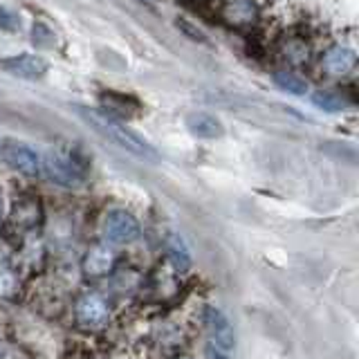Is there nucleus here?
<instances>
[{"label":"nucleus","instance_id":"nucleus-9","mask_svg":"<svg viewBox=\"0 0 359 359\" xmlns=\"http://www.w3.org/2000/svg\"><path fill=\"white\" fill-rule=\"evenodd\" d=\"M222 18L233 27H245L252 25V22L261 14V7H258L254 0H224L220 3Z\"/></svg>","mask_w":359,"mask_h":359},{"label":"nucleus","instance_id":"nucleus-19","mask_svg":"<svg viewBox=\"0 0 359 359\" xmlns=\"http://www.w3.org/2000/svg\"><path fill=\"white\" fill-rule=\"evenodd\" d=\"M3 213H5V200L0 196V222H3Z\"/></svg>","mask_w":359,"mask_h":359},{"label":"nucleus","instance_id":"nucleus-13","mask_svg":"<svg viewBox=\"0 0 359 359\" xmlns=\"http://www.w3.org/2000/svg\"><path fill=\"white\" fill-rule=\"evenodd\" d=\"M280 52H283V59L287 63H294V65H301V63H306L310 59V45H308V41L303 39V36H290V39H285Z\"/></svg>","mask_w":359,"mask_h":359},{"label":"nucleus","instance_id":"nucleus-23","mask_svg":"<svg viewBox=\"0 0 359 359\" xmlns=\"http://www.w3.org/2000/svg\"><path fill=\"white\" fill-rule=\"evenodd\" d=\"M220 3H224V0H220Z\"/></svg>","mask_w":359,"mask_h":359},{"label":"nucleus","instance_id":"nucleus-1","mask_svg":"<svg viewBox=\"0 0 359 359\" xmlns=\"http://www.w3.org/2000/svg\"><path fill=\"white\" fill-rule=\"evenodd\" d=\"M74 110L79 112V117H81L90 128H93L95 133H99L101 137L108 140L110 144L119 146L121 151H126V153L140 157V160H146V162L160 160V155H157V151L149 142H146L144 137H140V135L135 130H130L128 126H123L119 119L106 115L104 110L86 108V106H74Z\"/></svg>","mask_w":359,"mask_h":359},{"label":"nucleus","instance_id":"nucleus-8","mask_svg":"<svg viewBox=\"0 0 359 359\" xmlns=\"http://www.w3.org/2000/svg\"><path fill=\"white\" fill-rule=\"evenodd\" d=\"M357 54L351 45L334 43L321 54V70L328 76H346L355 70Z\"/></svg>","mask_w":359,"mask_h":359},{"label":"nucleus","instance_id":"nucleus-22","mask_svg":"<svg viewBox=\"0 0 359 359\" xmlns=\"http://www.w3.org/2000/svg\"><path fill=\"white\" fill-rule=\"evenodd\" d=\"M0 359H3V351H0Z\"/></svg>","mask_w":359,"mask_h":359},{"label":"nucleus","instance_id":"nucleus-4","mask_svg":"<svg viewBox=\"0 0 359 359\" xmlns=\"http://www.w3.org/2000/svg\"><path fill=\"white\" fill-rule=\"evenodd\" d=\"M202 323H205L207 334H209V346L218 348L222 353L233 351V344H236L233 328H231L229 319L222 314V310L207 306L202 310Z\"/></svg>","mask_w":359,"mask_h":359},{"label":"nucleus","instance_id":"nucleus-14","mask_svg":"<svg viewBox=\"0 0 359 359\" xmlns=\"http://www.w3.org/2000/svg\"><path fill=\"white\" fill-rule=\"evenodd\" d=\"M272 79H274V83L287 95L301 97V95L308 93V81L303 76H299L297 72H292V70H278V72H274Z\"/></svg>","mask_w":359,"mask_h":359},{"label":"nucleus","instance_id":"nucleus-16","mask_svg":"<svg viewBox=\"0 0 359 359\" xmlns=\"http://www.w3.org/2000/svg\"><path fill=\"white\" fill-rule=\"evenodd\" d=\"M177 29H182L187 36L191 39V41H200V43H207V34L202 32L198 25H194L191 20H184V18H180L177 20Z\"/></svg>","mask_w":359,"mask_h":359},{"label":"nucleus","instance_id":"nucleus-2","mask_svg":"<svg viewBox=\"0 0 359 359\" xmlns=\"http://www.w3.org/2000/svg\"><path fill=\"white\" fill-rule=\"evenodd\" d=\"M0 160L9 166L11 171L22 173L27 177H36L43 173V160L36 149H32L29 144L20 140H3L0 144Z\"/></svg>","mask_w":359,"mask_h":359},{"label":"nucleus","instance_id":"nucleus-7","mask_svg":"<svg viewBox=\"0 0 359 359\" xmlns=\"http://www.w3.org/2000/svg\"><path fill=\"white\" fill-rule=\"evenodd\" d=\"M140 222L126 209H112L104 218V236L110 243H128L137 238Z\"/></svg>","mask_w":359,"mask_h":359},{"label":"nucleus","instance_id":"nucleus-17","mask_svg":"<svg viewBox=\"0 0 359 359\" xmlns=\"http://www.w3.org/2000/svg\"><path fill=\"white\" fill-rule=\"evenodd\" d=\"M18 25V18L11 14L9 9L0 7V29H16Z\"/></svg>","mask_w":359,"mask_h":359},{"label":"nucleus","instance_id":"nucleus-10","mask_svg":"<svg viewBox=\"0 0 359 359\" xmlns=\"http://www.w3.org/2000/svg\"><path fill=\"white\" fill-rule=\"evenodd\" d=\"M187 128L200 140H216L222 137L224 133L222 121L211 112H191V115H187Z\"/></svg>","mask_w":359,"mask_h":359},{"label":"nucleus","instance_id":"nucleus-15","mask_svg":"<svg viewBox=\"0 0 359 359\" xmlns=\"http://www.w3.org/2000/svg\"><path fill=\"white\" fill-rule=\"evenodd\" d=\"M312 104L325 112H339L346 108V99L339 93H332V90H317L312 95Z\"/></svg>","mask_w":359,"mask_h":359},{"label":"nucleus","instance_id":"nucleus-18","mask_svg":"<svg viewBox=\"0 0 359 359\" xmlns=\"http://www.w3.org/2000/svg\"><path fill=\"white\" fill-rule=\"evenodd\" d=\"M207 357L209 359H229V353H222V351H218V348L209 346L207 348Z\"/></svg>","mask_w":359,"mask_h":359},{"label":"nucleus","instance_id":"nucleus-21","mask_svg":"<svg viewBox=\"0 0 359 359\" xmlns=\"http://www.w3.org/2000/svg\"><path fill=\"white\" fill-rule=\"evenodd\" d=\"M175 359H194V357H187V355H180V357H175Z\"/></svg>","mask_w":359,"mask_h":359},{"label":"nucleus","instance_id":"nucleus-11","mask_svg":"<svg viewBox=\"0 0 359 359\" xmlns=\"http://www.w3.org/2000/svg\"><path fill=\"white\" fill-rule=\"evenodd\" d=\"M112 265H115V254L106 245L90 247L88 254L83 256V272L88 276H104L110 272Z\"/></svg>","mask_w":359,"mask_h":359},{"label":"nucleus","instance_id":"nucleus-12","mask_svg":"<svg viewBox=\"0 0 359 359\" xmlns=\"http://www.w3.org/2000/svg\"><path fill=\"white\" fill-rule=\"evenodd\" d=\"M166 252H168V258H171V263L175 265L177 272H187V269L191 267V252H189V247H187L182 236L168 233Z\"/></svg>","mask_w":359,"mask_h":359},{"label":"nucleus","instance_id":"nucleus-6","mask_svg":"<svg viewBox=\"0 0 359 359\" xmlns=\"http://www.w3.org/2000/svg\"><path fill=\"white\" fill-rule=\"evenodd\" d=\"M74 317H76V323L81 325V328L97 330V328H104V325H106V321L110 317V310L106 306V301L101 299L99 294L88 292V294H83L81 299L76 301Z\"/></svg>","mask_w":359,"mask_h":359},{"label":"nucleus","instance_id":"nucleus-5","mask_svg":"<svg viewBox=\"0 0 359 359\" xmlns=\"http://www.w3.org/2000/svg\"><path fill=\"white\" fill-rule=\"evenodd\" d=\"M0 70L25 81H39L48 74V61L39 54H14L0 61Z\"/></svg>","mask_w":359,"mask_h":359},{"label":"nucleus","instance_id":"nucleus-20","mask_svg":"<svg viewBox=\"0 0 359 359\" xmlns=\"http://www.w3.org/2000/svg\"><path fill=\"white\" fill-rule=\"evenodd\" d=\"M254 3H256V5H258V7H263V5H265V3H267V0H254Z\"/></svg>","mask_w":359,"mask_h":359},{"label":"nucleus","instance_id":"nucleus-3","mask_svg":"<svg viewBox=\"0 0 359 359\" xmlns=\"http://www.w3.org/2000/svg\"><path fill=\"white\" fill-rule=\"evenodd\" d=\"M43 160V173L48 175L52 182L61 184V187H79L83 182V173L81 168L76 166L74 160H70L63 153H45L41 155Z\"/></svg>","mask_w":359,"mask_h":359}]
</instances>
